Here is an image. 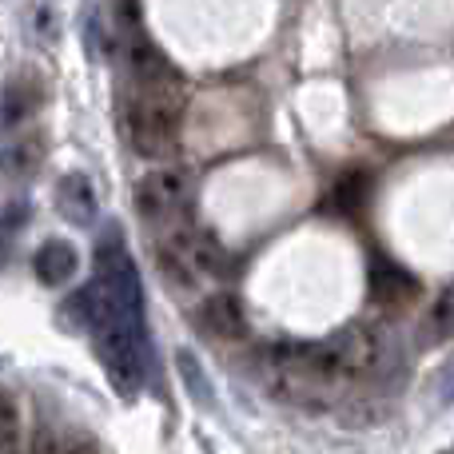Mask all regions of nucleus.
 Returning <instances> with one entry per match:
<instances>
[{"label":"nucleus","mask_w":454,"mask_h":454,"mask_svg":"<svg viewBox=\"0 0 454 454\" xmlns=\"http://www.w3.org/2000/svg\"><path fill=\"white\" fill-rule=\"evenodd\" d=\"M176 367H180V375H184V383H188L192 399L204 403V407H212V391H207V383H204V371H200V359H196V355H192V351H180V355H176Z\"/></svg>","instance_id":"14"},{"label":"nucleus","mask_w":454,"mask_h":454,"mask_svg":"<svg viewBox=\"0 0 454 454\" xmlns=\"http://www.w3.org/2000/svg\"><path fill=\"white\" fill-rule=\"evenodd\" d=\"M28 454H64V434L52 427H36L28 442Z\"/></svg>","instance_id":"16"},{"label":"nucleus","mask_w":454,"mask_h":454,"mask_svg":"<svg viewBox=\"0 0 454 454\" xmlns=\"http://www.w3.org/2000/svg\"><path fill=\"white\" fill-rule=\"evenodd\" d=\"M164 247H172L176 255L184 259V267H188L196 279H227L231 275V251L223 247L215 235L200 231V227H172V231L164 235Z\"/></svg>","instance_id":"3"},{"label":"nucleus","mask_w":454,"mask_h":454,"mask_svg":"<svg viewBox=\"0 0 454 454\" xmlns=\"http://www.w3.org/2000/svg\"><path fill=\"white\" fill-rule=\"evenodd\" d=\"M16 434H20V411H16V399L0 387V454L12 450Z\"/></svg>","instance_id":"15"},{"label":"nucleus","mask_w":454,"mask_h":454,"mask_svg":"<svg viewBox=\"0 0 454 454\" xmlns=\"http://www.w3.org/2000/svg\"><path fill=\"white\" fill-rule=\"evenodd\" d=\"M331 200H335V207H339V212H343V215L359 212V207H363V200H367V176H363V172L343 176V180L335 184V192H331Z\"/></svg>","instance_id":"12"},{"label":"nucleus","mask_w":454,"mask_h":454,"mask_svg":"<svg viewBox=\"0 0 454 454\" xmlns=\"http://www.w3.org/2000/svg\"><path fill=\"white\" fill-rule=\"evenodd\" d=\"M64 454H100V447H96V439H88V434H68V439H64Z\"/></svg>","instance_id":"18"},{"label":"nucleus","mask_w":454,"mask_h":454,"mask_svg":"<svg viewBox=\"0 0 454 454\" xmlns=\"http://www.w3.org/2000/svg\"><path fill=\"white\" fill-rule=\"evenodd\" d=\"M32 271H36V279L44 287H60V283H68L80 271V255L68 239H44L36 259H32Z\"/></svg>","instance_id":"8"},{"label":"nucleus","mask_w":454,"mask_h":454,"mask_svg":"<svg viewBox=\"0 0 454 454\" xmlns=\"http://www.w3.org/2000/svg\"><path fill=\"white\" fill-rule=\"evenodd\" d=\"M450 335H454V291H447V295L431 307V315H427V339H431V343H447Z\"/></svg>","instance_id":"13"},{"label":"nucleus","mask_w":454,"mask_h":454,"mask_svg":"<svg viewBox=\"0 0 454 454\" xmlns=\"http://www.w3.org/2000/svg\"><path fill=\"white\" fill-rule=\"evenodd\" d=\"M200 327L207 331L220 343H239L247 335V315H243V303L231 295V291H220V295H207L200 303Z\"/></svg>","instance_id":"6"},{"label":"nucleus","mask_w":454,"mask_h":454,"mask_svg":"<svg viewBox=\"0 0 454 454\" xmlns=\"http://www.w3.org/2000/svg\"><path fill=\"white\" fill-rule=\"evenodd\" d=\"M4 263H8V243L0 239V267H4Z\"/></svg>","instance_id":"19"},{"label":"nucleus","mask_w":454,"mask_h":454,"mask_svg":"<svg viewBox=\"0 0 454 454\" xmlns=\"http://www.w3.org/2000/svg\"><path fill=\"white\" fill-rule=\"evenodd\" d=\"M80 32L88 36V52L104 56V28H100V16H96V8H88V12H84V20H80Z\"/></svg>","instance_id":"17"},{"label":"nucleus","mask_w":454,"mask_h":454,"mask_svg":"<svg viewBox=\"0 0 454 454\" xmlns=\"http://www.w3.org/2000/svg\"><path fill=\"white\" fill-rule=\"evenodd\" d=\"M419 295V283L411 279L407 271H395V267H379L371 271V299L387 307H399L403 299H415Z\"/></svg>","instance_id":"10"},{"label":"nucleus","mask_w":454,"mask_h":454,"mask_svg":"<svg viewBox=\"0 0 454 454\" xmlns=\"http://www.w3.org/2000/svg\"><path fill=\"white\" fill-rule=\"evenodd\" d=\"M56 204H60V215L68 223L76 227H88L96 220V212H100V200H96V188L88 176L72 172L60 180V188H56Z\"/></svg>","instance_id":"7"},{"label":"nucleus","mask_w":454,"mask_h":454,"mask_svg":"<svg viewBox=\"0 0 454 454\" xmlns=\"http://www.w3.org/2000/svg\"><path fill=\"white\" fill-rule=\"evenodd\" d=\"M331 343H335L347 379L375 375V371L383 367V359H387V343L379 339V331H371V327H347L343 335H335Z\"/></svg>","instance_id":"5"},{"label":"nucleus","mask_w":454,"mask_h":454,"mask_svg":"<svg viewBox=\"0 0 454 454\" xmlns=\"http://www.w3.org/2000/svg\"><path fill=\"white\" fill-rule=\"evenodd\" d=\"M40 164H44V136H24V140L0 148V172L12 176V180L32 176Z\"/></svg>","instance_id":"9"},{"label":"nucleus","mask_w":454,"mask_h":454,"mask_svg":"<svg viewBox=\"0 0 454 454\" xmlns=\"http://www.w3.org/2000/svg\"><path fill=\"white\" fill-rule=\"evenodd\" d=\"M96 283L108 291L112 311L116 319L132 323V327L144 331V287H140V271H136L128 247L120 243V231L108 227L96 247Z\"/></svg>","instance_id":"2"},{"label":"nucleus","mask_w":454,"mask_h":454,"mask_svg":"<svg viewBox=\"0 0 454 454\" xmlns=\"http://www.w3.org/2000/svg\"><path fill=\"white\" fill-rule=\"evenodd\" d=\"M132 200L144 220H152V223L172 220L184 207V200H188V180H184V172H176V168H160V172H148L136 184Z\"/></svg>","instance_id":"4"},{"label":"nucleus","mask_w":454,"mask_h":454,"mask_svg":"<svg viewBox=\"0 0 454 454\" xmlns=\"http://www.w3.org/2000/svg\"><path fill=\"white\" fill-rule=\"evenodd\" d=\"M40 100H44V88H40L36 80L16 76L12 84L4 88V108H0V116H4V124H16V120L32 116V112L40 108Z\"/></svg>","instance_id":"11"},{"label":"nucleus","mask_w":454,"mask_h":454,"mask_svg":"<svg viewBox=\"0 0 454 454\" xmlns=\"http://www.w3.org/2000/svg\"><path fill=\"white\" fill-rule=\"evenodd\" d=\"M120 124L128 144L144 160H172L180 156V104L132 88L120 100Z\"/></svg>","instance_id":"1"}]
</instances>
